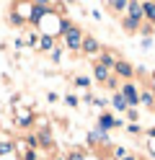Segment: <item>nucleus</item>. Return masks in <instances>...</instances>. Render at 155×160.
Segmentation results:
<instances>
[{
	"instance_id": "1a4fd4ad",
	"label": "nucleus",
	"mask_w": 155,
	"mask_h": 160,
	"mask_svg": "<svg viewBox=\"0 0 155 160\" xmlns=\"http://www.w3.org/2000/svg\"><path fill=\"white\" fill-rule=\"evenodd\" d=\"M96 80H103V83L109 80V70L103 67V65H98V67H96Z\"/></svg>"
},
{
	"instance_id": "f8f14e48",
	"label": "nucleus",
	"mask_w": 155,
	"mask_h": 160,
	"mask_svg": "<svg viewBox=\"0 0 155 160\" xmlns=\"http://www.w3.org/2000/svg\"><path fill=\"white\" fill-rule=\"evenodd\" d=\"M140 101H142L145 106H152V96H150V93H142V96H140Z\"/></svg>"
},
{
	"instance_id": "2eb2a0df",
	"label": "nucleus",
	"mask_w": 155,
	"mask_h": 160,
	"mask_svg": "<svg viewBox=\"0 0 155 160\" xmlns=\"http://www.w3.org/2000/svg\"><path fill=\"white\" fill-rule=\"evenodd\" d=\"M8 152H10V145L3 142V145H0V155H8Z\"/></svg>"
},
{
	"instance_id": "6ab92c4d",
	"label": "nucleus",
	"mask_w": 155,
	"mask_h": 160,
	"mask_svg": "<svg viewBox=\"0 0 155 160\" xmlns=\"http://www.w3.org/2000/svg\"><path fill=\"white\" fill-rule=\"evenodd\" d=\"M124 160H134V158H124Z\"/></svg>"
},
{
	"instance_id": "0eeeda50",
	"label": "nucleus",
	"mask_w": 155,
	"mask_h": 160,
	"mask_svg": "<svg viewBox=\"0 0 155 160\" xmlns=\"http://www.w3.org/2000/svg\"><path fill=\"white\" fill-rule=\"evenodd\" d=\"M142 11L147 13V18L155 23V3H142Z\"/></svg>"
},
{
	"instance_id": "20e7f679",
	"label": "nucleus",
	"mask_w": 155,
	"mask_h": 160,
	"mask_svg": "<svg viewBox=\"0 0 155 160\" xmlns=\"http://www.w3.org/2000/svg\"><path fill=\"white\" fill-rule=\"evenodd\" d=\"M127 8H129V18H134V21L140 23V18H142V13H145V11H142V3H129Z\"/></svg>"
},
{
	"instance_id": "39448f33",
	"label": "nucleus",
	"mask_w": 155,
	"mask_h": 160,
	"mask_svg": "<svg viewBox=\"0 0 155 160\" xmlns=\"http://www.w3.org/2000/svg\"><path fill=\"white\" fill-rule=\"evenodd\" d=\"M47 11H49V5H44V3H36L34 8H31V21H39V18L44 16Z\"/></svg>"
},
{
	"instance_id": "dca6fc26",
	"label": "nucleus",
	"mask_w": 155,
	"mask_h": 160,
	"mask_svg": "<svg viewBox=\"0 0 155 160\" xmlns=\"http://www.w3.org/2000/svg\"><path fill=\"white\" fill-rule=\"evenodd\" d=\"M65 101H67V106H75V103H78V98H75V96H67Z\"/></svg>"
},
{
	"instance_id": "9d476101",
	"label": "nucleus",
	"mask_w": 155,
	"mask_h": 160,
	"mask_svg": "<svg viewBox=\"0 0 155 160\" xmlns=\"http://www.w3.org/2000/svg\"><path fill=\"white\" fill-rule=\"evenodd\" d=\"M116 108H127V101H124V96H114V101H111Z\"/></svg>"
},
{
	"instance_id": "f257e3e1",
	"label": "nucleus",
	"mask_w": 155,
	"mask_h": 160,
	"mask_svg": "<svg viewBox=\"0 0 155 160\" xmlns=\"http://www.w3.org/2000/svg\"><path fill=\"white\" fill-rule=\"evenodd\" d=\"M124 101H127V103H137L140 101V96H137V88H134V85H124Z\"/></svg>"
},
{
	"instance_id": "7ed1b4c3",
	"label": "nucleus",
	"mask_w": 155,
	"mask_h": 160,
	"mask_svg": "<svg viewBox=\"0 0 155 160\" xmlns=\"http://www.w3.org/2000/svg\"><path fill=\"white\" fill-rule=\"evenodd\" d=\"M114 70H116V72L121 75V78H132V65H127V62H114Z\"/></svg>"
},
{
	"instance_id": "6e6552de",
	"label": "nucleus",
	"mask_w": 155,
	"mask_h": 160,
	"mask_svg": "<svg viewBox=\"0 0 155 160\" xmlns=\"http://www.w3.org/2000/svg\"><path fill=\"white\" fill-rule=\"evenodd\" d=\"M101 127L103 129H111V127H119L116 119H111V116H101Z\"/></svg>"
},
{
	"instance_id": "a211bd4d",
	"label": "nucleus",
	"mask_w": 155,
	"mask_h": 160,
	"mask_svg": "<svg viewBox=\"0 0 155 160\" xmlns=\"http://www.w3.org/2000/svg\"><path fill=\"white\" fill-rule=\"evenodd\" d=\"M23 160H36V155H34V152H26V158H23Z\"/></svg>"
},
{
	"instance_id": "ddd939ff",
	"label": "nucleus",
	"mask_w": 155,
	"mask_h": 160,
	"mask_svg": "<svg viewBox=\"0 0 155 160\" xmlns=\"http://www.w3.org/2000/svg\"><path fill=\"white\" fill-rule=\"evenodd\" d=\"M18 124H21V127H28V124H31V116H28V114H23V116L18 119Z\"/></svg>"
},
{
	"instance_id": "4468645a",
	"label": "nucleus",
	"mask_w": 155,
	"mask_h": 160,
	"mask_svg": "<svg viewBox=\"0 0 155 160\" xmlns=\"http://www.w3.org/2000/svg\"><path fill=\"white\" fill-rule=\"evenodd\" d=\"M41 47H44V49H49V47H52V36H49V34L41 39Z\"/></svg>"
},
{
	"instance_id": "f3484780",
	"label": "nucleus",
	"mask_w": 155,
	"mask_h": 160,
	"mask_svg": "<svg viewBox=\"0 0 155 160\" xmlns=\"http://www.w3.org/2000/svg\"><path fill=\"white\" fill-rule=\"evenodd\" d=\"M70 160H83V155H80V152H72V155H70Z\"/></svg>"
},
{
	"instance_id": "423d86ee",
	"label": "nucleus",
	"mask_w": 155,
	"mask_h": 160,
	"mask_svg": "<svg viewBox=\"0 0 155 160\" xmlns=\"http://www.w3.org/2000/svg\"><path fill=\"white\" fill-rule=\"evenodd\" d=\"M83 49H85V54H96V52H98V42H96L93 36H88L85 42H83Z\"/></svg>"
},
{
	"instance_id": "9b49d317",
	"label": "nucleus",
	"mask_w": 155,
	"mask_h": 160,
	"mask_svg": "<svg viewBox=\"0 0 155 160\" xmlns=\"http://www.w3.org/2000/svg\"><path fill=\"white\" fill-rule=\"evenodd\" d=\"M124 28H127V31H134V28H137V21H134V18H127V21H124Z\"/></svg>"
},
{
	"instance_id": "f03ea898",
	"label": "nucleus",
	"mask_w": 155,
	"mask_h": 160,
	"mask_svg": "<svg viewBox=\"0 0 155 160\" xmlns=\"http://www.w3.org/2000/svg\"><path fill=\"white\" fill-rule=\"evenodd\" d=\"M80 36H83V34L78 31V28H70V34H67V47H70V49H78V47H80Z\"/></svg>"
}]
</instances>
